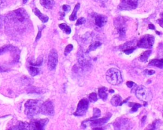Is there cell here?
Here are the masks:
<instances>
[{
	"instance_id": "6da1fadb",
	"label": "cell",
	"mask_w": 163,
	"mask_h": 130,
	"mask_svg": "<svg viewBox=\"0 0 163 130\" xmlns=\"http://www.w3.org/2000/svg\"><path fill=\"white\" fill-rule=\"evenodd\" d=\"M6 22L13 24L18 32H23L29 22V15L24 8H19L8 13L5 17Z\"/></svg>"
},
{
	"instance_id": "7a4b0ae2",
	"label": "cell",
	"mask_w": 163,
	"mask_h": 130,
	"mask_svg": "<svg viewBox=\"0 0 163 130\" xmlns=\"http://www.w3.org/2000/svg\"><path fill=\"white\" fill-rule=\"evenodd\" d=\"M41 103L38 100H29L25 104V114L29 118L41 113Z\"/></svg>"
},
{
	"instance_id": "3957f363",
	"label": "cell",
	"mask_w": 163,
	"mask_h": 130,
	"mask_svg": "<svg viewBox=\"0 0 163 130\" xmlns=\"http://www.w3.org/2000/svg\"><path fill=\"white\" fill-rule=\"evenodd\" d=\"M106 79L108 83L114 86L119 85L123 81L121 72L115 68L108 69L106 74Z\"/></svg>"
},
{
	"instance_id": "277c9868",
	"label": "cell",
	"mask_w": 163,
	"mask_h": 130,
	"mask_svg": "<svg viewBox=\"0 0 163 130\" xmlns=\"http://www.w3.org/2000/svg\"><path fill=\"white\" fill-rule=\"evenodd\" d=\"M114 26L117 33H118L119 38L121 40H124L126 38V20L123 17L119 16L114 19Z\"/></svg>"
},
{
	"instance_id": "5b68a950",
	"label": "cell",
	"mask_w": 163,
	"mask_h": 130,
	"mask_svg": "<svg viewBox=\"0 0 163 130\" xmlns=\"http://www.w3.org/2000/svg\"><path fill=\"white\" fill-rule=\"evenodd\" d=\"M136 96L140 101L144 102H150L152 99V92L144 86H139L136 90Z\"/></svg>"
},
{
	"instance_id": "8992f818",
	"label": "cell",
	"mask_w": 163,
	"mask_h": 130,
	"mask_svg": "<svg viewBox=\"0 0 163 130\" xmlns=\"http://www.w3.org/2000/svg\"><path fill=\"white\" fill-rule=\"evenodd\" d=\"M115 130H131L133 124L130 119L124 117H120L113 124Z\"/></svg>"
},
{
	"instance_id": "52a82bcc",
	"label": "cell",
	"mask_w": 163,
	"mask_h": 130,
	"mask_svg": "<svg viewBox=\"0 0 163 130\" xmlns=\"http://www.w3.org/2000/svg\"><path fill=\"white\" fill-rule=\"evenodd\" d=\"M111 115L109 114V116H107L100 119H96L93 120H86L82 123V126L84 128H86L87 126H90L92 127H100L103 126L105 123H107L110 119Z\"/></svg>"
},
{
	"instance_id": "ba28073f",
	"label": "cell",
	"mask_w": 163,
	"mask_h": 130,
	"mask_svg": "<svg viewBox=\"0 0 163 130\" xmlns=\"http://www.w3.org/2000/svg\"><path fill=\"white\" fill-rule=\"evenodd\" d=\"M155 41L154 36L150 34L143 36L137 42V46L143 48H152Z\"/></svg>"
},
{
	"instance_id": "9c48e42d",
	"label": "cell",
	"mask_w": 163,
	"mask_h": 130,
	"mask_svg": "<svg viewBox=\"0 0 163 130\" xmlns=\"http://www.w3.org/2000/svg\"><path fill=\"white\" fill-rule=\"evenodd\" d=\"M141 0H120L119 9L121 10H131L138 7Z\"/></svg>"
},
{
	"instance_id": "30bf717a",
	"label": "cell",
	"mask_w": 163,
	"mask_h": 130,
	"mask_svg": "<svg viewBox=\"0 0 163 130\" xmlns=\"http://www.w3.org/2000/svg\"><path fill=\"white\" fill-rule=\"evenodd\" d=\"M89 100L87 98H83L78 103L77 110L75 112L74 116L77 117L83 116L86 114L89 108Z\"/></svg>"
},
{
	"instance_id": "8fae6325",
	"label": "cell",
	"mask_w": 163,
	"mask_h": 130,
	"mask_svg": "<svg viewBox=\"0 0 163 130\" xmlns=\"http://www.w3.org/2000/svg\"><path fill=\"white\" fill-rule=\"evenodd\" d=\"M49 119H33L30 125L31 130H45Z\"/></svg>"
},
{
	"instance_id": "7c38bea8",
	"label": "cell",
	"mask_w": 163,
	"mask_h": 130,
	"mask_svg": "<svg viewBox=\"0 0 163 130\" xmlns=\"http://www.w3.org/2000/svg\"><path fill=\"white\" fill-rule=\"evenodd\" d=\"M57 63H58L57 52L55 49H52L50 51L49 59H48V67H49V70H54L57 65Z\"/></svg>"
},
{
	"instance_id": "4fadbf2b",
	"label": "cell",
	"mask_w": 163,
	"mask_h": 130,
	"mask_svg": "<svg viewBox=\"0 0 163 130\" xmlns=\"http://www.w3.org/2000/svg\"><path fill=\"white\" fill-rule=\"evenodd\" d=\"M41 113L47 116H52L54 114V107L52 102L50 100H47L41 104Z\"/></svg>"
},
{
	"instance_id": "5bb4252c",
	"label": "cell",
	"mask_w": 163,
	"mask_h": 130,
	"mask_svg": "<svg viewBox=\"0 0 163 130\" xmlns=\"http://www.w3.org/2000/svg\"><path fill=\"white\" fill-rule=\"evenodd\" d=\"M135 46V42L134 41H131L126 42V43L123 44L122 45L120 46V49L124 53L127 54V55H129V54L132 53L136 49Z\"/></svg>"
},
{
	"instance_id": "9a60e30c",
	"label": "cell",
	"mask_w": 163,
	"mask_h": 130,
	"mask_svg": "<svg viewBox=\"0 0 163 130\" xmlns=\"http://www.w3.org/2000/svg\"><path fill=\"white\" fill-rule=\"evenodd\" d=\"M78 62H79L80 65L83 67L87 66L89 65L90 63V58L87 55V53L86 51V53L82 51H78Z\"/></svg>"
},
{
	"instance_id": "2e32d148",
	"label": "cell",
	"mask_w": 163,
	"mask_h": 130,
	"mask_svg": "<svg viewBox=\"0 0 163 130\" xmlns=\"http://www.w3.org/2000/svg\"><path fill=\"white\" fill-rule=\"evenodd\" d=\"M108 20V18L101 14H95L94 16V22L96 26L98 28H102L105 24H107Z\"/></svg>"
},
{
	"instance_id": "e0dca14e",
	"label": "cell",
	"mask_w": 163,
	"mask_h": 130,
	"mask_svg": "<svg viewBox=\"0 0 163 130\" xmlns=\"http://www.w3.org/2000/svg\"><path fill=\"white\" fill-rule=\"evenodd\" d=\"M7 130H31V128H30V125L29 123L19 122Z\"/></svg>"
},
{
	"instance_id": "ac0fdd59",
	"label": "cell",
	"mask_w": 163,
	"mask_h": 130,
	"mask_svg": "<svg viewBox=\"0 0 163 130\" xmlns=\"http://www.w3.org/2000/svg\"><path fill=\"white\" fill-rule=\"evenodd\" d=\"M33 12H34V13L40 19V20L43 23H46L49 21V17H48V16L41 13V11L37 8L33 9Z\"/></svg>"
},
{
	"instance_id": "d6986e66",
	"label": "cell",
	"mask_w": 163,
	"mask_h": 130,
	"mask_svg": "<svg viewBox=\"0 0 163 130\" xmlns=\"http://www.w3.org/2000/svg\"><path fill=\"white\" fill-rule=\"evenodd\" d=\"M40 4L47 9H52L55 4L54 0H40Z\"/></svg>"
},
{
	"instance_id": "ffe728a7",
	"label": "cell",
	"mask_w": 163,
	"mask_h": 130,
	"mask_svg": "<svg viewBox=\"0 0 163 130\" xmlns=\"http://www.w3.org/2000/svg\"><path fill=\"white\" fill-rule=\"evenodd\" d=\"M122 102V98L119 95H115L112 98H111L110 103L111 104L115 107H117L120 105Z\"/></svg>"
},
{
	"instance_id": "44dd1931",
	"label": "cell",
	"mask_w": 163,
	"mask_h": 130,
	"mask_svg": "<svg viewBox=\"0 0 163 130\" xmlns=\"http://www.w3.org/2000/svg\"><path fill=\"white\" fill-rule=\"evenodd\" d=\"M149 65L152 66H156L157 67L162 69L163 67V59H152L149 62Z\"/></svg>"
},
{
	"instance_id": "7402d4cb",
	"label": "cell",
	"mask_w": 163,
	"mask_h": 130,
	"mask_svg": "<svg viewBox=\"0 0 163 130\" xmlns=\"http://www.w3.org/2000/svg\"><path fill=\"white\" fill-rule=\"evenodd\" d=\"M98 95L103 100L105 101L108 98V93L107 89L105 87L99 88L98 90Z\"/></svg>"
},
{
	"instance_id": "603a6c76",
	"label": "cell",
	"mask_w": 163,
	"mask_h": 130,
	"mask_svg": "<svg viewBox=\"0 0 163 130\" xmlns=\"http://www.w3.org/2000/svg\"><path fill=\"white\" fill-rule=\"evenodd\" d=\"M161 121L159 119H157L154 121L152 124H150L149 126H148L147 128H146L145 130H157L159 126L161 125Z\"/></svg>"
},
{
	"instance_id": "cb8c5ba5",
	"label": "cell",
	"mask_w": 163,
	"mask_h": 130,
	"mask_svg": "<svg viewBox=\"0 0 163 130\" xmlns=\"http://www.w3.org/2000/svg\"><path fill=\"white\" fill-rule=\"evenodd\" d=\"M80 7V3H77L76 5H75V7L73 9V11L72 12V13L70 16H69V20L71 21H75V20L77 19V11L78 10H79Z\"/></svg>"
},
{
	"instance_id": "d4e9b609",
	"label": "cell",
	"mask_w": 163,
	"mask_h": 130,
	"mask_svg": "<svg viewBox=\"0 0 163 130\" xmlns=\"http://www.w3.org/2000/svg\"><path fill=\"white\" fill-rule=\"evenodd\" d=\"M151 53H152V51L151 50H147L144 51L143 53L141 54V55L139 57V60H140L141 62H147L149 57H150Z\"/></svg>"
},
{
	"instance_id": "484cf974",
	"label": "cell",
	"mask_w": 163,
	"mask_h": 130,
	"mask_svg": "<svg viewBox=\"0 0 163 130\" xmlns=\"http://www.w3.org/2000/svg\"><path fill=\"white\" fill-rule=\"evenodd\" d=\"M101 45V43L99 41H96L94 42V43H92L90 45L89 47L88 48V50L86 51V52L88 53L90 51H94L95 50L97 49L98 47H99Z\"/></svg>"
},
{
	"instance_id": "4316f807",
	"label": "cell",
	"mask_w": 163,
	"mask_h": 130,
	"mask_svg": "<svg viewBox=\"0 0 163 130\" xmlns=\"http://www.w3.org/2000/svg\"><path fill=\"white\" fill-rule=\"evenodd\" d=\"M59 27L60 28V29L62 30V31L66 33V34H69L71 32V29L70 28V27L68 26L67 24H65V23L60 24L59 25Z\"/></svg>"
},
{
	"instance_id": "83f0119b",
	"label": "cell",
	"mask_w": 163,
	"mask_h": 130,
	"mask_svg": "<svg viewBox=\"0 0 163 130\" xmlns=\"http://www.w3.org/2000/svg\"><path fill=\"white\" fill-rule=\"evenodd\" d=\"M15 49V47L12 45H5L2 47H0V55L5 53L8 51H12Z\"/></svg>"
},
{
	"instance_id": "f1b7e54d",
	"label": "cell",
	"mask_w": 163,
	"mask_h": 130,
	"mask_svg": "<svg viewBox=\"0 0 163 130\" xmlns=\"http://www.w3.org/2000/svg\"><path fill=\"white\" fill-rule=\"evenodd\" d=\"M101 116V110L98 108H94L93 109V116L87 120H93L99 118Z\"/></svg>"
},
{
	"instance_id": "f546056e",
	"label": "cell",
	"mask_w": 163,
	"mask_h": 130,
	"mask_svg": "<svg viewBox=\"0 0 163 130\" xmlns=\"http://www.w3.org/2000/svg\"><path fill=\"white\" fill-rule=\"evenodd\" d=\"M28 70L29 72V74H31L32 76H35V75H37L40 73V69H39L38 67H33V66L29 67Z\"/></svg>"
},
{
	"instance_id": "4dcf8cb0",
	"label": "cell",
	"mask_w": 163,
	"mask_h": 130,
	"mask_svg": "<svg viewBox=\"0 0 163 130\" xmlns=\"http://www.w3.org/2000/svg\"><path fill=\"white\" fill-rule=\"evenodd\" d=\"M89 98L91 102H95L98 100V96L97 94L96 93H91L89 95Z\"/></svg>"
},
{
	"instance_id": "1f68e13d",
	"label": "cell",
	"mask_w": 163,
	"mask_h": 130,
	"mask_svg": "<svg viewBox=\"0 0 163 130\" xmlns=\"http://www.w3.org/2000/svg\"><path fill=\"white\" fill-rule=\"evenodd\" d=\"M73 49V46L71 44H69L66 46L65 50V55H67L68 53H69L71 51V50Z\"/></svg>"
},
{
	"instance_id": "d6a6232c",
	"label": "cell",
	"mask_w": 163,
	"mask_h": 130,
	"mask_svg": "<svg viewBox=\"0 0 163 130\" xmlns=\"http://www.w3.org/2000/svg\"><path fill=\"white\" fill-rule=\"evenodd\" d=\"M86 22V20L85 18H84V17H80V19H78L77 20L76 24H75V26H79V25H82V24H85Z\"/></svg>"
},
{
	"instance_id": "836d02e7",
	"label": "cell",
	"mask_w": 163,
	"mask_h": 130,
	"mask_svg": "<svg viewBox=\"0 0 163 130\" xmlns=\"http://www.w3.org/2000/svg\"><path fill=\"white\" fill-rule=\"evenodd\" d=\"M141 106H142V105L140 104H137V103H136V104H134L132 107L131 112H137L138 108Z\"/></svg>"
},
{
	"instance_id": "e575fe53",
	"label": "cell",
	"mask_w": 163,
	"mask_h": 130,
	"mask_svg": "<svg viewBox=\"0 0 163 130\" xmlns=\"http://www.w3.org/2000/svg\"><path fill=\"white\" fill-rule=\"evenodd\" d=\"M144 74H146L147 75H151L153 74H155V71L153 70H145L144 71Z\"/></svg>"
},
{
	"instance_id": "d590c367",
	"label": "cell",
	"mask_w": 163,
	"mask_h": 130,
	"mask_svg": "<svg viewBox=\"0 0 163 130\" xmlns=\"http://www.w3.org/2000/svg\"><path fill=\"white\" fill-rule=\"evenodd\" d=\"M62 10L64 11L65 12H68L69 10H70V7L69 5H64L62 6Z\"/></svg>"
},
{
	"instance_id": "8d00e7d4",
	"label": "cell",
	"mask_w": 163,
	"mask_h": 130,
	"mask_svg": "<svg viewBox=\"0 0 163 130\" xmlns=\"http://www.w3.org/2000/svg\"><path fill=\"white\" fill-rule=\"evenodd\" d=\"M94 1L101 5H105V4L107 2L108 0H94Z\"/></svg>"
},
{
	"instance_id": "74e56055",
	"label": "cell",
	"mask_w": 163,
	"mask_h": 130,
	"mask_svg": "<svg viewBox=\"0 0 163 130\" xmlns=\"http://www.w3.org/2000/svg\"><path fill=\"white\" fill-rule=\"evenodd\" d=\"M126 85L128 86V87H129V88H132V86L135 85V83L134 82H132V81H128L126 83Z\"/></svg>"
},
{
	"instance_id": "f35d334b",
	"label": "cell",
	"mask_w": 163,
	"mask_h": 130,
	"mask_svg": "<svg viewBox=\"0 0 163 130\" xmlns=\"http://www.w3.org/2000/svg\"><path fill=\"white\" fill-rule=\"evenodd\" d=\"M105 128H104V127H94L93 128L92 130H105Z\"/></svg>"
},
{
	"instance_id": "ab89813d",
	"label": "cell",
	"mask_w": 163,
	"mask_h": 130,
	"mask_svg": "<svg viewBox=\"0 0 163 130\" xmlns=\"http://www.w3.org/2000/svg\"><path fill=\"white\" fill-rule=\"evenodd\" d=\"M41 31H39L37 36V38H36V41H38L39 39L41 38Z\"/></svg>"
},
{
	"instance_id": "60d3db41",
	"label": "cell",
	"mask_w": 163,
	"mask_h": 130,
	"mask_svg": "<svg viewBox=\"0 0 163 130\" xmlns=\"http://www.w3.org/2000/svg\"><path fill=\"white\" fill-rule=\"evenodd\" d=\"M5 0H0V7H3L5 5Z\"/></svg>"
},
{
	"instance_id": "b9f144b4",
	"label": "cell",
	"mask_w": 163,
	"mask_h": 130,
	"mask_svg": "<svg viewBox=\"0 0 163 130\" xmlns=\"http://www.w3.org/2000/svg\"><path fill=\"white\" fill-rule=\"evenodd\" d=\"M149 28L150 29H155V26L153 24H149Z\"/></svg>"
},
{
	"instance_id": "7bdbcfd3",
	"label": "cell",
	"mask_w": 163,
	"mask_h": 130,
	"mask_svg": "<svg viewBox=\"0 0 163 130\" xmlns=\"http://www.w3.org/2000/svg\"><path fill=\"white\" fill-rule=\"evenodd\" d=\"M162 19H159L158 20V22L160 24V26H161V27H162Z\"/></svg>"
},
{
	"instance_id": "ee69618b",
	"label": "cell",
	"mask_w": 163,
	"mask_h": 130,
	"mask_svg": "<svg viewBox=\"0 0 163 130\" xmlns=\"http://www.w3.org/2000/svg\"><path fill=\"white\" fill-rule=\"evenodd\" d=\"M146 120V116H144L142 119H141V124H142V125H144V124H145V121Z\"/></svg>"
},
{
	"instance_id": "f6af8a7d",
	"label": "cell",
	"mask_w": 163,
	"mask_h": 130,
	"mask_svg": "<svg viewBox=\"0 0 163 130\" xmlns=\"http://www.w3.org/2000/svg\"><path fill=\"white\" fill-rule=\"evenodd\" d=\"M28 0H22V1H23V3H24V4L26 3H27V2H28Z\"/></svg>"
},
{
	"instance_id": "bcb514c9",
	"label": "cell",
	"mask_w": 163,
	"mask_h": 130,
	"mask_svg": "<svg viewBox=\"0 0 163 130\" xmlns=\"http://www.w3.org/2000/svg\"><path fill=\"white\" fill-rule=\"evenodd\" d=\"M109 92H111H111H113H113H114V90H110L109 91Z\"/></svg>"
}]
</instances>
